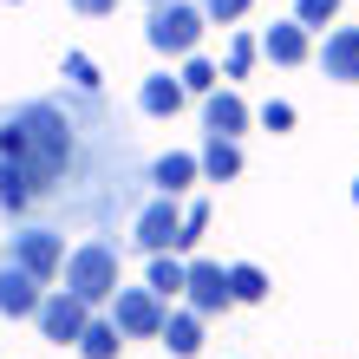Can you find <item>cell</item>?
Wrapping results in <instances>:
<instances>
[{
	"instance_id": "484cf974",
	"label": "cell",
	"mask_w": 359,
	"mask_h": 359,
	"mask_svg": "<svg viewBox=\"0 0 359 359\" xmlns=\"http://www.w3.org/2000/svg\"><path fill=\"white\" fill-rule=\"evenodd\" d=\"M262 124H268V131H294V104L287 98H268L262 104Z\"/></svg>"
},
{
	"instance_id": "4fadbf2b",
	"label": "cell",
	"mask_w": 359,
	"mask_h": 359,
	"mask_svg": "<svg viewBox=\"0 0 359 359\" xmlns=\"http://www.w3.org/2000/svg\"><path fill=\"white\" fill-rule=\"evenodd\" d=\"M183 104H189V92H183V79H170V72H151L137 86V111L144 118H177Z\"/></svg>"
},
{
	"instance_id": "ba28073f",
	"label": "cell",
	"mask_w": 359,
	"mask_h": 359,
	"mask_svg": "<svg viewBox=\"0 0 359 359\" xmlns=\"http://www.w3.org/2000/svg\"><path fill=\"white\" fill-rule=\"evenodd\" d=\"M183 307H196L203 320L229 313V307H236V294H229V268H216V262H189V281H183Z\"/></svg>"
},
{
	"instance_id": "603a6c76",
	"label": "cell",
	"mask_w": 359,
	"mask_h": 359,
	"mask_svg": "<svg viewBox=\"0 0 359 359\" xmlns=\"http://www.w3.org/2000/svg\"><path fill=\"white\" fill-rule=\"evenodd\" d=\"M203 229H209V203H189V209H183V236H177V255H189V248L203 242Z\"/></svg>"
},
{
	"instance_id": "9c48e42d",
	"label": "cell",
	"mask_w": 359,
	"mask_h": 359,
	"mask_svg": "<svg viewBox=\"0 0 359 359\" xmlns=\"http://www.w3.org/2000/svg\"><path fill=\"white\" fill-rule=\"evenodd\" d=\"M39 301H46V281L27 274L20 262H0V313H7V320H33Z\"/></svg>"
},
{
	"instance_id": "f1b7e54d",
	"label": "cell",
	"mask_w": 359,
	"mask_h": 359,
	"mask_svg": "<svg viewBox=\"0 0 359 359\" xmlns=\"http://www.w3.org/2000/svg\"><path fill=\"white\" fill-rule=\"evenodd\" d=\"M144 7H157V0H144Z\"/></svg>"
},
{
	"instance_id": "e0dca14e",
	"label": "cell",
	"mask_w": 359,
	"mask_h": 359,
	"mask_svg": "<svg viewBox=\"0 0 359 359\" xmlns=\"http://www.w3.org/2000/svg\"><path fill=\"white\" fill-rule=\"evenodd\" d=\"M183 281H189V255H151L144 287H151L157 301H183Z\"/></svg>"
},
{
	"instance_id": "3957f363",
	"label": "cell",
	"mask_w": 359,
	"mask_h": 359,
	"mask_svg": "<svg viewBox=\"0 0 359 359\" xmlns=\"http://www.w3.org/2000/svg\"><path fill=\"white\" fill-rule=\"evenodd\" d=\"M118 248L111 242H79L72 255H66V294H79L86 307H111V294H118Z\"/></svg>"
},
{
	"instance_id": "8992f818",
	"label": "cell",
	"mask_w": 359,
	"mask_h": 359,
	"mask_svg": "<svg viewBox=\"0 0 359 359\" xmlns=\"http://www.w3.org/2000/svg\"><path fill=\"white\" fill-rule=\"evenodd\" d=\"M177 236H183V203L177 196H157L151 209H137V222H131V242L144 255H177Z\"/></svg>"
},
{
	"instance_id": "7a4b0ae2",
	"label": "cell",
	"mask_w": 359,
	"mask_h": 359,
	"mask_svg": "<svg viewBox=\"0 0 359 359\" xmlns=\"http://www.w3.org/2000/svg\"><path fill=\"white\" fill-rule=\"evenodd\" d=\"M203 27H209V13L196 0H157L151 20H144V39H151V53H163V59H189L203 46Z\"/></svg>"
},
{
	"instance_id": "8fae6325",
	"label": "cell",
	"mask_w": 359,
	"mask_h": 359,
	"mask_svg": "<svg viewBox=\"0 0 359 359\" xmlns=\"http://www.w3.org/2000/svg\"><path fill=\"white\" fill-rule=\"evenodd\" d=\"M320 72L340 79V86H359V27H333L320 46Z\"/></svg>"
},
{
	"instance_id": "83f0119b",
	"label": "cell",
	"mask_w": 359,
	"mask_h": 359,
	"mask_svg": "<svg viewBox=\"0 0 359 359\" xmlns=\"http://www.w3.org/2000/svg\"><path fill=\"white\" fill-rule=\"evenodd\" d=\"M353 203H359V177H353Z\"/></svg>"
},
{
	"instance_id": "44dd1931",
	"label": "cell",
	"mask_w": 359,
	"mask_h": 359,
	"mask_svg": "<svg viewBox=\"0 0 359 359\" xmlns=\"http://www.w3.org/2000/svg\"><path fill=\"white\" fill-rule=\"evenodd\" d=\"M340 7H346V0H294V20L313 33V27H333V20H340Z\"/></svg>"
},
{
	"instance_id": "ffe728a7",
	"label": "cell",
	"mask_w": 359,
	"mask_h": 359,
	"mask_svg": "<svg viewBox=\"0 0 359 359\" xmlns=\"http://www.w3.org/2000/svg\"><path fill=\"white\" fill-rule=\"evenodd\" d=\"M177 79H183V92H189V98H209V92H216V86H222V72H216V66H209V59H203V53H189Z\"/></svg>"
},
{
	"instance_id": "9a60e30c",
	"label": "cell",
	"mask_w": 359,
	"mask_h": 359,
	"mask_svg": "<svg viewBox=\"0 0 359 359\" xmlns=\"http://www.w3.org/2000/svg\"><path fill=\"white\" fill-rule=\"evenodd\" d=\"M157 340L170 346L177 359H196V353H203V313H196V307H170V313H163V333H157Z\"/></svg>"
},
{
	"instance_id": "d6986e66",
	"label": "cell",
	"mask_w": 359,
	"mask_h": 359,
	"mask_svg": "<svg viewBox=\"0 0 359 359\" xmlns=\"http://www.w3.org/2000/svg\"><path fill=\"white\" fill-rule=\"evenodd\" d=\"M229 294H236V307H255V301H268V274L255 262H236L229 268Z\"/></svg>"
},
{
	"instance_id": "7402d4cb",
	"label": "cell",
	"mask_w": 359,
	"mask_h": 359,
	"mask_svg": "<svg viewBox=\"0 0 359 359\" xmlns=\"http://www.w3.org/2000/svg\"><path fill=\"white\" fill-rule=\"evenodd\" d=\"M255 53H262V39L236 33V39H229V59H222V72H229V79H248V66H255Z\"/></svg>"
},
{
	"instance_id": "7c38bea8",
	"label": "cell",
	"mask_w": 359,
	"mask_h": 359,
	"mask_svg": "<svg viewBox=\"0 0 359 359\" xmlns=\"http://www.w3.org/2000/svg\"><path fill=\"white\" fill-rule=\"evenodd\" d=\"M203 131H216V137H242L248 131V104H242V92H209L203 98Z\"/></svg>"
},
{
	"instance_id": "277c9868",
	"label": "cell",
	"mask_w": 359,
	"mask_h": 359,
	"mask_svg": "<svg viewBox=\"0 0 359 359\" xmlns=\"http://www.w3.org/2000/svg\"><path fill=\"white\" fill-rule=\"evenodd\" d=\"M0 262H20L27 274H39V281H53V274H66V236L46 222H27V229H13L7 236V255Z\"/></svg>"
},
{
	"instance_id": "2e32d148",
	"label": "cell",
	"mask_w": 359,
	"mask_h": 359,
	"mask_svg": "<svg viewBox=\"0 0 359 359\" xmlns=\"http://www.w3.org/2000/svg\"><path fill=\"white\" fill-rule=\"evenodd\" d=\"M151 183H157V196H183L189 183H203V163L189 157V151H170V157L151 163Z\"/></svg>"
},
{
	"instance_id": "30bf717a",
	"label": "cell",
	"mask_w": 359,
	"mask_h": 359,
	"mask_svg": "<svg viewBox=\"0 0 359 359\" xmlns=\"http://www.w3.org/2000/svg\"><path fill=\"white\" fill-rule=\"evenodd\" d=\"M262 59H274V66H307L313 59V33L301 27V20H274V27L262 33Z\"/></svg>"
},
{
	"instance_id": "ac0fdd59",
	"label": "cell",
	"mask_w": 359,
	"mask_h": 359,
	"mask_svg": "<svg viewBox=\"0 0 359 359\" xmlns=\"http://www.w3.org/2000/svg\"><path fill=\"white\" fill-rule=\"evenodd\" d=\"M118 346H124L118 320H111V313H92L86 333H79V359H118Z\"/></svg>"
},
{
	"instance_id": "6da1fadb",
	"label": "cell",
	"mask_w": 359,
	"mask_h": 359,
	"mask_svg": "<svg viewBox=\"0 0 359 359\" xmlns=\"http://www.w3.org/2000/svg\"><path fill=\"white\" fill-rule=\"evenodd\" d=\"M98 111H104L98 92H72V98H33L0 118V157L27 177L33 209L59 196V183L79 170V137H86V124Z\"/></svg>"
},
{
	"instance_id": "cb8c5ba5",
	"label": "cell",
	"mask_w": 359,
	"mask_h": 359,
	"mask_svg": "<svg viewBox=\"0 0 359 359\" xmlns=\"http://www.w3.org/2000/svg\"><path fill=\"white\" fill-rule=\"evenodd\" d=\"M196 7L209 13V27H236V20H248L255 0H196Z\"/></svg>"
},
{
	"instance_id": "d4e9b609",
	"label": "cell",
	"mask_w": 359,
	"mask_h": 359,
	"mask_svg": "<svg viewBox=\"0 0 359 359\" xmlns=\"http://www.w3.org/2000/svg\"><path fill=\"white\" fill-rule=\"evenodd\" d=\"M66 86L72 92H98V66H92L86 53H66Z\"/></svg>"
},
{
	"instance_id": "5b68a950",
	"label": "cell",
	"mask_w": 359,
	"mask_h": 359,
	"mask_svg": "<svg viewBox=\"0 0 359 359\" xmlns=\"http://www.w3.org/2000/svg\"><path fill=\"white\" fill-rule=\"evenodd\" d=\"M163 313H170V307H163L151 287H118L111 294V320H118L124 340H157V333H163Z\"/></svg>"
},
{
	"instance_id": "5bb4252c",
	"label": "cell",
	"mask_w": 359,
	"mask_h": 359,
	"mask_svg": "<svg viewBox=\"0 0 359 359\" xmlns=\"http://www.w3.org/2000/svg\"><path fill=\"white\" fill-rule=\"evenodd\" d=\"M196 163H203V183H236V177H242V144L209 131L203 151H196Z\"/></svg>"
},
{
	"instance_id": "52a82bcc",
	"label": "cell",
	"mask_w": 359,
	"mask_h": 359,
	"mask_svg": "<svg viewBox=\"0 0 359 359\" xmlns=\"http://www.w3.org/2000/svg\"><path fill=\"white\" fill-rule=\"evenodd\" d=\"M92 313H98V307H86L79 294L53 287L46 301H39V313H33V320H39V333H46L53 346H79V333H86V320H92Z\"/></svg>"
},
{
	"instance_id": "4316f807",
	"label": "cell",
	"mask_w": 359,
	"mask_h": 359,
	"mask_svg": "<svg viewBox=\"0 0 359 359\" xmlns=\"http://www.w3.org/2000/svg\"><path fill=\"white\" fill-rule=\"evenodd\" d=\"M72 13H86V20H104V13H118V0H72Z\"/></svg>"
}]
</instances>
